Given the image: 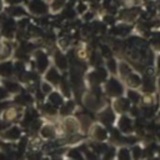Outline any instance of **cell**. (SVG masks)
<instances>
[{"label": "cell", "instance_id": "cell-1", "mask_svg": "<svg viewBox=\"0 0 160 160\" xmlns=\"http://www.w3.org/2000/svg\"><path fill=\"white\" fill-rule=\"evenodd\" d=\"M101 88H102L104 95L110 99H115V98L125 95V90H126L124 82L115 75H110Z\"/></svg>", "mask_w": 160, "mask_h": 160}, {"label": "cell", "instance_id": "cell-2", "mask_svg": "<svg viewBox=\"0 0 160 160\" xmlns=\"http://www.w3.org/2000/svg\"><path fill=\"white\" fill-rule=\"evenodd\" d=\"M32 62H34V70L38 74H44L51 66V60L48 52L42 49H36L32 51Z\"/></svg>", "mask_w": 160, "mask_h": 160}, {"label": "cell", "instance_id": "cell-3", "mask_svg": "<svg viewBox=\"0 0 160 160\" xmlns=\"http://www.w3.org/2000/svg\"><path fill=\"white\" fill-rule=\"evenodd\" d=\"M88 134L94 142H104L109 140V129L104 126L100 122H92L90 129L88 130Z\"/></svg>", "mask_w": 160, "mask_h": 160}, {"label": "cell", "instance_id": "cell-4", "mask_svg": "<svg viewBox=\"0 0 160 160\" xmlns=\"http://www.w3.org/2000/svg\"><path fill=\"white\" fill-rule=\"evenodd\" d=\"M96 118H98V122L102 124L104 126H106L108 129L112 128L114 124L116 122V119H118V114L112 110L111 106H104L102 109H100L96 114Z\"/></svg>", "mask_w": 160, "mask_h": 160}, {"label": "cell", "instance_id": "cell-5", "mask_svg": "<svg viewBox=\"0 0 160 160\" xmlns=\"http://www.w3.org/2000/svg\"><path fill=\"white\" fill-rule=\"evenodd\" d=\"M60 132H62V135L65 136L80 132V124L76 116H72V115L65 116L62 119V122L60 124Z\"/></svg>", "mask_w": 160, "mask_h": 160}, {"label": "cell", "instance_id": "cell-6", "mask_svg": "<svg viewBox=\"0 0 160 160\" xmlns=\"http://www.w3.org/2000/svg\"><path fill=\"white\" fill-rule=\"evenodd\" d=\"M21 136H22V129L20 125H15V124L9 125L2 132H0V139L8 142H15Z\"/></svg>", "mask_w": 160, "mask_h": 160}, {"label": "cell", "instance_id": "cell-7", "mask_svg": "<svg viewBox=\"0 0 160 160\" xmlns=\"http://www.w3.org/2000/svg\"><path fill=\"white\" fill-rule=\"evenodd\" d=\"M115 124H116V128L120 130V132L124 135H130L134 132V119L129 114L119 115Z\"/></svg>", "mask_w": 160, "mask_h": 160}, {"label": "cell", "instance_id": "cell-8", "mask_svg": "<svg viewBox=\"0 0 160 160\" xmlns=\"http://www.w3.org/2000/svg\"><path fill=\"white\" fill-rule=\"evenodd\" d=\"M12 101H14L15 105H18V106H20V108H29V106H31V105L34 104L35 96H34L31 92L25 91V90L22 89L20 92H18V94H15V95L12 96Z\"/></svg>", "mask_w": 160, "mask_h": 160}, {"label": "cell", "instance_id": "cell-9", "mask_svg": "<svg viewBox=\"0 0 160 160\" xmlns=\"http://www.w3.org/2000/svg\"><path fill=\"white\" fill-rule=\"evenodd\" d=\"M131 102L129 101V99L122 95V96H119V98H115L112 99V104H111V108L112 110L118 114V115H122V114H128L130 108H131Z\"/></svg>", "mask_w": 160, "mask_h": 160}, {"label": "cell", "instance_id": "cell-10", "mask_svg": "<svg viewBox=\"0 0 160 160\" xmlns=\"http://www.w3.org/2000/svg\"><path fill=\"white\" fill-rule=\"evenodd\" d=\"M59 131H60V129H58L54 122H45L40 128L39 134L44 140H54L58 136Z\"/></svg>", "mask_w": 160, "mask_h": 160}, {"label": "cell", "instance_id": "cell-11", "mask_svg": "<svg viewBox=\"0 0 160 160\" xmlns=\"http://www.w3.org/2000/svg\"><path fill=\"white\" fill-rule=\"evenodd\" d=\"M42 75H44V80H45L46 82L51 84L54 88L59 85V82H60V80H61V78H62L61 71H60V70H58L54 65H52V66H50V68H49V69H48Z\"/></svg>", "mask_w": 160, "mask_h": 160}, {"label": "cell", "instance_id": "cell-12", "mask_svg": "<svg viewBox=\"0 0 160 160\" xmlns=\"http://www.w3.org/2000/svg\"><path fill=\"white\" fill-rule=\"evenodd\" d=\"M52 61H54V66L58 70H60L61 72H64L65 70L69 69V65H70L69 59H68V56L62 51H56L52 55Z\"/></svg>", "mask_w": 160, "mask_h": 160}, {"label": "cell", "instance_id": "cell-13", "mask_svg": "<svg viewBox=\"0 0 160 160\" xmlns=\"http://www.w3.org/2000/svg\"><path fill=\"white\" fill-rule=\"evenodd\" d=\"M15 50V46L11 40H0V61L9 60Z\"/></svg>", "mask_w": 160, "mask_h": 160}, {"label": "cell", "instance_id": "cell-14", "mask_svg": "<svg viewBox=\"0 0 160 160\" xmlns=\"http://www.w3.org/2000/svg\"><path fill=\"white\" fill-rule=\"evenodd\" d=\"M125 88L128 89H140V85H141V75L138 72V71H132L130 72L124 80H122Z\"/></svg>", "mask_w": 160, "mask_h": 160}, {"label": "cell", "instance_id": "cell-15", "mask_svg": "<svg viewBox=\"0 0 160 160\" xmlns=\"http://www.w3.org/2000/svg\"><path fill=\"white\" fill-rule=\"evenodd\" d=\"M1 85L6 89V91L11 96H14L15 94H18V92H20L22 90V85L20 84V81L19 80H14L12 78H10V79H2V84Z\"/></svg>", "mask_w": 160, "mask_h": 160}, {"label": "cell", "instance_id": "cell-16", "mask_svg": "<svg viewBox=\"0 0 160 160\" xmlns=\"http://www.w3.org/2000/svg\"><path fill=\"white\" fill-rule=\"evenodd\" d=\"M46 102H49L50 105H52L54 108H56L58 110H59V108L64 104V101H65V98L62 96V94L59 91V90H56V89H54L51 92H49L48 95H46Z\"/></svg>", "mask_w": 160, "mask_h": 160}, {"label": "cell", "instance_id": "cell-17", "mask_svg": "<svg viewBox=\"0 0 160 160\" xmlns=\"http://www.w3.org/2000/svg\"><path fill=\"white\" fill-rule=\"evenodd\" d=\"M28 9L31 14L35 15H44L48 11V5L42 0H31L28 4Z\"/></svg>", "mask_w": 160, "mask_h": 160}, {"label": "cell", "instance_id": "cell-18", "mask_svg": "<svg viewBox=\"0 0 160 160\" xmlns=\"http://www.w3.org/2000/svg\"><path fill=\"white\" fill-rule=\"evenodd\" d=\"M0 78L1 79L14 78V62L11 60L0 61Z\"/></svg>", "mask_w": 160, "mask_h": 160}, {"label": "cell", "instance_id": "cell-19", "mask_svg": "<svg viewBox=\"0 0 160 160\" xmlns=\"http://www.w3.org/2000/svg\"><path fill=\"white\" fill-rule=\"evenodd\" d=\"M131 29H132V28H131L129 24L121 22V24H118V25L112 26V28L110 29V32H111L114 36H116V38H124V36L130 35Z\"/></svg>", "mask_w": 160, "mask_h": 160}, {"label": "cell", "instance_id": "cell-20", "mask_svg": "<svg viewBox=\"0 0 160 160\" xmlns=\"http://www.w3.org/2000/svg\"><path fill=\"white\" fill-rule=\"evenodd\" d=\"M75 110H76V104H75V101L70 98V99H65L64 104L59 108V114H60L62 118H65V116L72 115V114L75 112Z\"/></svg>", "mask_w": 160, "mask_h": 160}, {"label": "cell", "instance_id": "cell-21", "mask_svg": "<svg viewBox=\"0 0 160 160\" xmlns=\"http://www.w3.org/2000/svg\"><path fill=\"white\" fill-rule=\"evenodd\" d=\"M139 15V10L135 9V8H126V9H122L119 14V18L120 20H122L124 22L129 24V22H132Z\"/></svg>", "mask_w": 160, "mask_h": 160}, {"label": "cell", "instance_id": "cell-22", "mask_svg": "<svg viewBox=\"0 0 160 160\" xmlns=\"http://www.w3.org/2000/svg\"><path fill=\"white\" fill-rule=\"evenodd\" d=\"M126 98L129 99V101L132 105H140L141 100H142V92L139 91V89H126Z\"/></svg>", "mask_w": 160, "mask_h": 160}, {"label": "cell", "instance_id": "cell-23", "mask_svg": "<svg viewBox=\"0 0 160 160\" xmlns=\"http://www.w3.org/2000/svg\"><path fill=\"white\" fill-rule=\"evenodd\" d=\"M118 64H119V60L115 56H111V58L105 59L104 66L110 75H116L118 74Z\"/></svg>", "mask_w": 160, "mask_h": 160}, {"label": "cell", "instance_id": "cell-24", "mask_svg": "<svg viewBox=\"0 0 160 160\" xmlns=\"http://www.w3.org/2000/svg\"><path fill=\"white\" fill-rule=\"evenodd\" d=\"M66 159L70 160H85V156L79 146H72L66 150Z\"/></svg>", "mask_w": 160, "mask_h": 160}, {"label": "cell", "instance_id": "cell-25", "mask_svg": "<svg viewBox=\"0 0 160 160\" xmlns=\"http://www.w3.org/2000/svg\"><path fill=\"white\" fill-rule=\"evenodd\" d=\"M130 149V152H131V156H132V160H144V150H142V145L140 144H134L131 145Z\"/></svg>", "mask_w": 160, "mask_h": 160}, {"label": "cell", "instance_id": "cell-26", "mask_svg": "<svg viewBox=\"0 0 160 160\" xmlns=\"http://www.w3.org/2000/svg\"><path fill=\"white\" fill-rule=\"evenodd\" d=\"M116 160H132V156H131V152H130V149L125 145L120 146L116 151Z\"/></svg>", "mask_w": 160, "mask_h": 160}, {"label": "cell", "instance_id": "cell-27", "mask_svg": "<svg viewBox=\"0 0 160 160\" xmlns=\"http://www.w3.org/2000/svg\"><path fill=\"white\" fill-rule=\"evenodd\" d=\"M116 151L118 148L112 144L109 145V148L105 150V152L101 155V160H115L116 159Z\"/></svg>", "mask_w": 160, "mask_h": 160}, {"label": "cell", "instance_id": "cell-28", "mask_svg": "<svg viewBox=\"0 0 160 160\" xmlns=\"http://www.w3.org/2000/svg\"><path fill=\"white\" fill-rule=\"evenodd\" d=\"M8 11H9V15L14 16V18H24L25 16V10L21 6H19L18 4L16 5H11L8 9Z\"/></svg>", "mask_w": 160, "mask_h": 160}, {"label": "cell", "instance_id": "cell-29", "mask_svg": "<svg viewBox=\"0 0 160 160\" xmlns=\"http://www.w3.org/2000/svg\"><path fill=\"white\" fill-rule=\"evenodd\" d=\"M55 88L51 85V84H49V82H46L45 80H42L41 82H40V85H39V90L45 95V98H46V95L49 94V92H51L52 90H54Z\"/></svg>", "mask_w": 160, "mask_h": 160}, {"label": "cell", "instance_id": "cell-30", "mask_svg": "<svg viewBox=\"0 0 160 160\" xmlns=\"http://www.w3.org/2000/svg\"><path fill=\"white\" fill-rule=\"evenodd\" d=\"M65 4H66V0H52L51 2V10L52 11H59L61 9L65 8Z\"/></svg>", "mask_w": 160, "mask_h": 160}, {"label": "cell", "instance_id": "cell-31", "mask_svg": "<svg viewBox=\"0 0 160 160\" xmlns=\"http://www.w3.org/2000/svg\"><path fill=\"white\" fill-rule=\"evenodd\" d=\"M154 70L156 74H160V52H156L154 56Z\"/></svg>", "mask_w": 160, "mask_h": 160}, {"label": "cell", "instance_id": "cell-32", "mask_svg": "<svg viewBox=\"0 0 160 160\" xmlns=\"http://www.w3.org/2000/svg\"><path fill=\"white\" fill-rule=\"evenodd\" d=\"M75 11L79 12V14H84L86 11V5L84 2H79L76 6H75Z\"/></svg>", "mask_w": 160, "mask_h": 160}, {"label": "cell", "instance_id": "cell-33", "mask_svg": "<svg viewBox=\"0 0 160 160\" xmlns=\"http://www.w3.org/2000/svg\"><path fill=\"white\" fill-rule=\"evenodd\" d=\"M156 85H158V89H160V74H159V76L156 79Z\"/></svg>", "mask_w": 160, "mask_h": 160}, {"label": "cell", "instance_id": "cell-34", "mask_svg": "<svg viewBox=\"0 0 160 160\" xmlns=\"http://www.w3.org/2000/svg\"><path fill=\"white\" fill-rule=\"evenodd\" d=\"M156 119H158V121H160V109H159L158 112H156Z\"/></svg>", "mask_w": 160, "mask_h": 160}, {"label": "cell", "instance_id": "cell-35", "mask_svg": "<svg viewBox=\"0 0 160 160\" xmlns=\"http://www.w3.org/2000/svg\"><path fill=\"white\" fill-rule=\"evenodd\" d=\"M2 8H4V6H2V0H0V11L2 10Z\"/></svg>", "mask_w": 160, "mask_h": 160}, {"label": "cell", "instance_id": "cell-36", "mask_svg": "<svg viewBox=\"0 0 160 160\" xmlns=\"http://www.w3.org/2000/svg\"><path fill=\"white\" fill-rule=\"evenodd\" d=\"M0 29H1V24H0Z\"/></svg>", "mask_w": 160, "mask_h": 160}, {"label": "cell", "instance_id": "cell-37", "mask_svg": "<svg viewBox=\"0 0 160 160\" xmlns=\"http://www.w3.org/2000/svg\"><path fill=\"white\" fill-rule=\"evenodd\" d=\"M66 160H70V159H66Z\"/></svg>", "mask_w": 160, "mask_h": 160}]
</instances>
